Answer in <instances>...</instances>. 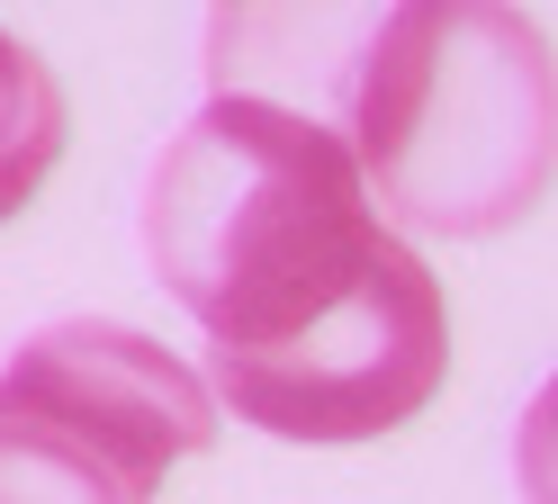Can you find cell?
I'll list each match as a JSON object with an SVG mask.
<instances>
[{"mask_svg":"<svg viewBox=\"0 0 558 504\" xmlns=\"http://www.w3.org/2000/svg\"><path fill=\"white\" fill-rule=\"evenodd\" d=\"M513 487H522V504H558V370L541 379V396L513 423Z\"/></svg>","mask_w":558,"mask_h":504,"instance_id":"5","label":"cell"},{"mask_svg":"<svg viewBox=\"0 0 558 504\" xmlns=\"http://www.w3.org/2000/svg\"><path fill=\"white\" fill-rule=\"evenodd\" d=\"M63 144H73V108H63L54 63L27 46V36L0 27V226L46 190Z\"/></svg>","mask_w":558,"mask_h":504,"instance_id":"4","label":"cell"},{"mask_svg":"<svg viewBox=\"0 0 558 504\" xmlns=\"http://www.w3.org/2000/svg\"><path fill=\"white\" fill-rule=\"evenodd\" d=\"M207 442V379L118 315H54L0 370V504H154Z\"/></svg>","mask_w":558,"mask_h":504,"instance_id":"3","label":"cell"},{"mask_svg":"<svg viewBox=\"0 0 558 504\" xmlns=\"http://www.w3.org/2000/svg\"><path fill=\"white\" fill-rule=\"evenodd\" d=\"M325 127L378 207L424 235H505L558 180V63L522 10H369Z\"/></svg>","mask_w":558,"mask_h":504,"instance_id":"2","label":"cell"},{"mask_svg":"<svg viewBox=\"0 0 558 504\" xmlns=\"http://www.w3.org/2000/svg\"><path fill=\"white\" fill-rule=\"evenodd\" d=\"M145 262L207 334V396L270 442H378L450 370L441 279L306 108L207 91L145 171Z\"/></svg>","mask_w":558,"mask_h":504,"instance_id":"1","label":"cell"}]
</instances>
